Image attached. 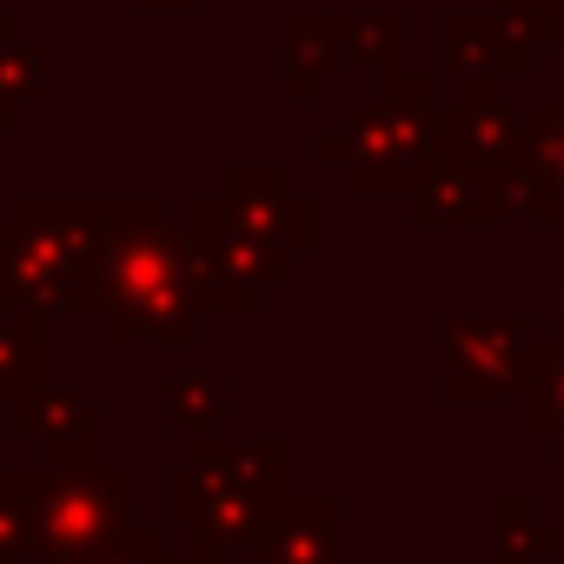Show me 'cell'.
<instances>
[{"label":"cell","mask_w":564,"mask_h":564,"mask_svg":"<svg viewBox=\"0 0 564 564\" xmlns=\"http://www.w3.org/2000/svg\"><path fill=\"white\" fill-rule=\"evenodd\" d=\"M438 80L419 74H392L366 107H352L346 147H352V186H386V180H412L425 173L432 147H438Z\"/></svg>","instance_id":"1"},{"label":"cell","mask_w":564,"mask_h":564,"mask_svg":"<svg viewBox=\"0 0 564 564\" xmlns=\"http://www.w3.org/2000/svg\"><path fill=\"white\" fill-rule=\"evenodd\" d=\"M438 47H445L452 74H458L471 94H498V87L518 80L524 61H531V41H524L505 14H465V8H445V14H438Z\"/></svg>","instance_id":"2"},{"label":"cell","mask_w":564,"mask_h":564,"mask_svg":"<svg viewBox=\"0 0 564 564\" xmlns=\"http://www.w3.org/2000/svg\"><path fill=\"white\" fill-rule=\"evenodd\" d=\"M438 140L452 147V160H471L485 173H511L524 153V120H518V107H505V94L465 87V100H452L438 113Z\"/></svg>","instance_id":"3"},{"label":"cell","mask_w":564,"mask_h":564,"mask_svg":"<svg viewBox=\"0 0 564 564\" xmlns=\"http://www.w3.org/2000/svg\"><path fill=\"white\" fill-rule=\"evenodd\" d=\"M511 186L538 213H564V107H531L524 120V153L511 166Z\"/></svg>","instance_id":"4"},{"label":"cell","mask_w":564,"mask_h":564,"mask_svg":"<svg viewBox=\"0 0 564 564\" xmlns=\"http://www.w3.org/2000/svg\"><path fill=\"white\" fill-rule=\"evenodd\" d=\"M412 206L438 213V219H471V213H498V173L471 166V160H438L412 180Z\"/></svg>","instance_id":"5"},{"label":"cell","mask_w":564,"mask_h":564,"mask_svg":"<svg viewBox=\"0 0 564 564\" xmlns=\"http://www.w3.org/2000/svg\"><path fill=\"white\" fill-rule=\"evenodd\" d=\"M339 61H346V14H293V28H286L293 94H313V80L333 74Z\"/></svg>","instance_id":"6"},{"label":"cell","mask_w":564,"mask_h":564,"mask_svg":"<svg viewBox=\"0 0 564 564\" xmlns=\"http://www.w3.org/2000/svg\"><path fill=\"white\" fill-rule=\"evenodd\" d=\"M346 54L379 67L386 80L399 74V54H405V14H372V21H346Z\"/></svg>","instance_id":"7"},{"label":"cell","mask_w":564,"mask_h":564,"mask_svg":"<svg viewBox=\"0 0 564 564\" xmlns=\"http://www.w3.org/2000/svg\"><path fill=\"white\" fill-rule=\"evenodd\" d=\"M41 94V54L8 41V21H0V120H8V100H34Z\"/></svg>","instance_id":"8"},{"label":"cell","mask_w":564,"mask_h":564,"mask_svg":"<svg viewBox=\"0 0 564 564\" xmlns=\"http://www.w3.org/2000/svg\"><path fill=\"white\" fill-rule=\"evenodd\" d=\"M505 21H511L524 41H538V34H551V28L564 21V0H505Z\"/></svg>","instance_id":"9"},{"label":"cell","mask_w":564,"mask_h":564,"mask_svg":"<svg viewBox=\"0 0 564 564\" xmlns=\"http://www.w3.org/2000/svg\"><path fill=\"white\" fill-rule=\"evenodd\" d=\"M147 8H186V0H147Z\"/></svg>","instance_id":"10"},{"label":"cell","mask_w":564,"mask_h":564,"mask_svg":"<svg viewBox=\"0 0 564 564\" xmlns=\"http://www.w3.org/2000/svg\"><path fill=\"white\" fill-rule=\"evenodd\" d=\"M557 74H564V67H557Z\"/></svg>","instance_id":"11"}]
</instances>
